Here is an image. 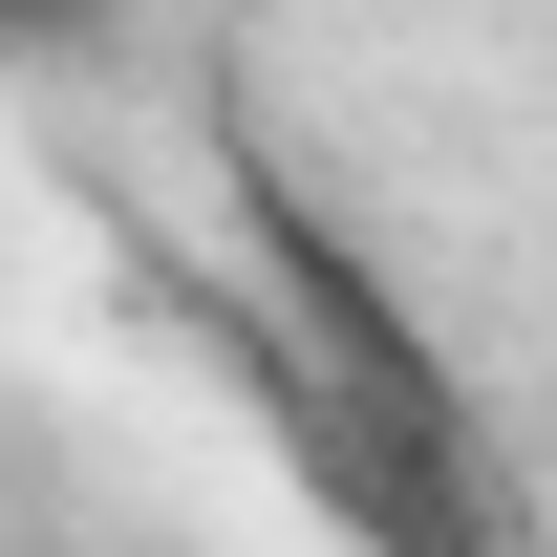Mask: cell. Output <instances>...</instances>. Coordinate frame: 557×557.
Returning <instances> with one entry per match:
<instances>
[{
	"label": "cell",
	"instance_id": "cell-1",
	"mask_svg": "<svg viewBox=\"0 0 557 557\" xmlns=\"http://www.w3.org/2000/svg\"><path fill=\"white\" fill-rule=\"evenodd\" d=\"M236 236H258V278H278V322H300V344L344 364L364 408H408V429H472V386H450V344L408 322V278L364 258V236H344L322 194H300L278 150H236Z\"/></svg>",
	"mask_w": 557,
	"mask_h": 557
}]
</instances>
